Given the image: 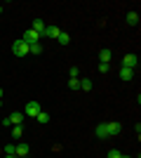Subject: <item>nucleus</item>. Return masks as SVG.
I'll use <instances>...</instances> for the list:
<instances>
[{"instance_id":"nucleus-1","label":"nucleus","mask_w":141,"mask_h":158,"mask_svg":"<svg viewBox=\"0 0 141 158\" xmlns=\"http://www.w3.org/2000/svg\"><path fill=\"white\" fill-rule=\"evenodd\" d=\"M12 54L14 57H26L28 54V45L24 43V40H14L12 43Z\"/></svg>"},{"instance_id":"nucleus-2","label":"nucleus","mask_w":141,"mask_h":158,"mask_svg":"<svg viewBox=\"0 0 141 158\" xmlns=\"http://www.w3.org/2000/svg\"><path fill=\"white\" fill-rule=\"evenodd\" d=\"M24 43H26V45H35V43H40V35H38V33L33 31V28H26V31H24Z\"/></svg>"},{"instance_id":"nucleus-3","label":"nucleus","mask_w":141,"mask_h":158,"mask_svg":"<svg viewBox=\"0 0 141 158\" xmlns=\"http://www.w3.org/2000/svg\"><path fill=\"white\" fill-rule=\"evenodd\" d=\"M136 64H139L136 54H125V59H122V69H132V71H134Z\"/></svg>"},{"instance_id":"nucleus-4","label":"nucleus","mask_w":141,"mask_h":158,"mask_svg":"<svg viewBox=\"0 0 141 158\" xmlns=\"http://www.w3.org/2000/svg\"><path fill=\"white\" fill-rule=\"evenodd\" d=\"M40 111H42V109H40L38 102H28V104H26V116H31V118H35Z\"/></svg>"},{"instance_id":"nucleus-5","label":"nucleus","mask_w":141,"mask_h":158,"mask_svg":"<svg viewBox=\"0 0 141 158\" xmlns=\"http://www.w3.org/2000/svg\"><path fill=\"white\" fill-rule=\"evenodd\" d=\"M21 123H24V113H21V111H14L12 116L7 118V125H10V127H12V125H21Z\"/></svg>"},{"instance_id":"nucleus-6","label":"nucleus","mask_w":141,"mask_h":158,"mask_svg":"<svg viewBox=\"0 0 141 158\" xmlns=\"http://www.w3.org/2000/svg\"><path fill=\"white\" fill-rule=\"evenodd\" d=\"M106 130H108V137H115V135L122 130V125L118 120H111V123H106Z\"/></svg>"},{"instance_id":"nucleus-7","label":"nucleus","mask_w":141,"mask_h":158,"mask_svg":"<svg viewBox=\"0 0 141 158\" xmlns=\"http://www.w3.org/2000/svg\"><path fill=\"white\" fill-rule=\"evenodd\" d=\"M31 28H33V31L38 33V35H42V33H45V28H47V26H45V24H42V19H35L33 24H31Z\"/></svg>"},{"instance_id":"nucleus-8","label":"nucleus","mask_w":141,"mask_h":158,"mask_svg":"<svg viewBox=\"0 0 141 158\" xmlns=\"http://www.w3.org/2000/svg\"><path fill=\"white\" fill-rule=\"evenodd\" d=\"M96 137H99V139H108V130H106V123H99V125H96Z\"/></svg>"},{"instance_id":"nucleus-9","label":"nucleus","mask_w":141,"mask_h":158,"mask_svg":"<svg viewBox=\"0 0 141 158\" xmlns=\"http://www.w3.org/2000/svg\"><path fill=\"white\" fill-rule=\"evenodd\" d=\"M28 151H31V149H28V144H17V151H14V153H17L19 158H26Z\"/></svg>"},{"instance_id":"nucleus-10","label":"nucleus","mask_w":141,"mask_h":158,"mask_svg":"<svg viewBox=\"0 0 141 158\" xmlns=\"http://www.w3.org/2000/svg\"><path fill=\"white\" fill-rule=\"evenodd\" d=\"M99 59H101V64H108V61H111V50H108V47L99 50Z\"/></svg>"},{"instance_id":"nucleus-11","label":"nucleus","mask_w":141,"mask_h":158,"mask_svg":"<svg viewBox=\"0 0 141 158\" xmlns=\"http://www.w3.org/2000/svg\"><path fill=\"white\" fill-rule=\"evenodd\" d=\"M59 28H57V26H47L45 28V35H47V38H59Z\"/></svg>"},{"instance_id":"nucleus-12","label":"nucleus","mask_w":141,"mask_h":158,"mask_svg":"<svg viewBox=\"0 0 141 158\" xmlns=\"http://www.w3.org/2000/svg\"><path fill=\"white\" fill-rule=\"evenodd\" d=\"M120 78L122 80H132L134 78V71H132V69H120Z\"/></svg>"},{"instance_id":"nucleus-13","label":"nucleus","mask_w":141,"mask_h":158,"mask_svg":"<svg viewBox=\"0 0 141 158\" xmlns=\"http://www.w3.org/2000/svg\"><path fill=\"white\" fill-rule=\"evenodd\" d=\"M127 24H129V26H136V24H139V14H136V12H129L127 14Z\"/></svg>"},{"instance_id":"nucleus-14","label":"nucleus","mask_w":141,"mask_h":158,"mask_svg":"<svg viewBox=\"0 0 141 158\" xmlns=\"http://www.w3.org/2000/svg\"><path fill=\"white\" fill-rule=\"evenodd\" d=\"M35 120L45 125V123H49V113H47V111H40V113H38V116H35Z\"/></svg>"},{"instance_id":"nucleus-15","label":"nucleus","mask_w":141,"mask_h":158,"mask_svg":"<svg viewBox=\"0 0 141 158\" xmlns=\"http://www.w3.org/2000/svg\"><path fill=\"white\" fill-rule=\"evenodd\" d=\"M80 90L89 92V90H92V80H89V78H82V80H80Z\"/></svg>"},{"instance_id":"nucleus-16","label":"nucleus","mask_w":141,"mask_h":158,"mask_svg":"<svg viewBox=\"0 0 141 158\" xmlns=\"http://www.w3.org/2000/svg\"><path fill=\"white\" fill-rule=\"evenodd\" d=\"M21 135H24V127H21V125H12V137H14V139H19Z\"/></svg>"},{"instance_id":"nucleus-17","label":"nucleus","mask_w":141,"mask_h":158,"mask_svg":"<svg viewBox=\"0 0 141 158\" xmlns=\"http://www.w3.org/2000/svg\"><path fill=\"white\" fill-rule=\"evenodd\" d=\"M57 40H59L61 45H68V43H71V35H68V33H64V31H61V33H59V38H57Z\"/></svg>"},{"instance_id":"nucleus-18","label":"nucleus","mask_w":141,"mask_h":158,"mask_svg":"<svg viewBox=\"0 0 141 158\" xmlns=\"http://www.w3.org/2000/svg\"><path fill=\"white\" fill-rule=\"evenodd\" d=\"M28 52H33V54H42V45H40V43H35V45H28Z\"/></svg>"},{"instance_id":"nucleus-19","label":"nucleus","mask_w":141,"mask_h":158,"mask_svg":"<svg viewBox=\"0 0 141 158\" xmlns=\"http://www.w3.org/2000/svg\"><path fill=\"white\" fill-rule=\"evenodd\" d=\"M68 87L71 90H80V78H71L68 80Z\"/></svg>"},{"instance_id":"nucleus-20","label":"nucleus","mask_w":141,"mask_h":158,"mask_svg":"<svg viewBox=\"0 0 141 158\" xmlns=\"http://www.w3.org/2000/svg\"><path fill=\"white\" fill-rule=\"evenodd\" d=\"M14 151H17V144H7L5 146V156H17Z\"/></svg>"},{"instance_id":"nucleus-21","label":"nucleus","mask_w":141,"mask_h":158,"mask_svg":"<svg viewBox=\"0 0 141 158\" xmlns=\"http://www.w3.org/2000/svg\"><path fill=\"white\" fill-rule=\"evenodd\" d=\"M106 158H122V153L118 151V149H111V151H108V156Z\"/></svg>"},{"instance_id":"nucleus-22","label":"nucleus","mask_w":141,"mask_h":158,"mask_svg":"<svg viewBox=\"0 0 141 158\" xmlns=\"http://www.w3.org/2000/svg\"><path fill=\"white\" fill-rule=\"evenodd\" d=\"M68 76H71V78H78V66H71V69H68Z\"/></svg>"},{"instance_id":"nucleus-23","label":"nucleus","mask_w":141,"mask_h":158,"mask_svg":"<svg viewBox=\"0 0 141 158\" xmlns=\"http://www.w3.org/2000/svg\"><path fill=\"white\" fill-rule=\"evenodd\" d=\"M0 99H2V87H0Z\"/></svg>"},{"instance_id":"nucleus-24","label":"nucleus","mask_w":141,"mask_h":158,"mask_svg":"<svg viewBox=\"0 0 141 158\" xmlns=\"http://www.w3.org/2000/svg\"><path fill=\"white\" fill-rule=\"evenodd\" d=\"M5 158H17V156H5Z\"/></svg>"},{"instance_id":"nucleus-25","label":"nucleus","mask_w":141,"mask_h":158,"mask_svg":"<svg viewBox=\"0 0 141 158\" xmlns=\"http://www.w3.org/2000/svg\"><path fill=\"white\" fill-rule=\"evenodd\" d=\"M0 14H2V5H0Z\"/></svg>"},{"instance_id":"nucleus-26","label":"nucleus","mask_w":141,"mask_h":158,"mask_svg":"<svg viewBox=\"0 0 141 158\" xmlns=\"http://www.w3.org/2000/svg\"><path fill=\"white\" fill-rule=\"evenodd\" d=\"M122 158H132V156H122Z\"/></svg>"},{"instance_id":"nucleus-27","label":"nucleus","mask_w":141,"mask_h":158,"mask_svg":"<svg viewBox=\"0 0 141 158\" xmlns=\"http://www.w3.org/2000/svg\"><path fill=\"white\" fill-rule=\"evenodd\" d=\"M0 106H2V99H0Z\"/></svg>"},{"instance_id":"nucleus-28","label":"nucleus","mask_w":141,"mask_h":158,"mask_svg":"<svg viewBox=\"0 0 141 158\" xmlns=\"http://www.w3.org/2000/svg\"><path fill=\"white\" fill-rule=\"evenodd\" d=\"M17 158H19V156H17Z\"/></svg>"}]
</instances>
